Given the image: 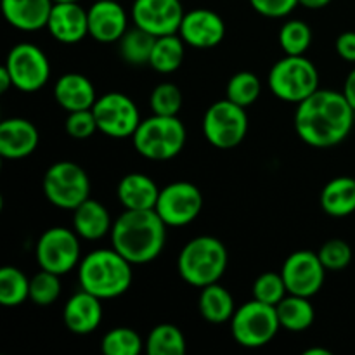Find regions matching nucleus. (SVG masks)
Returning <instances> with one entry per match:
<instances>
[{
  "mask_svg": "<svg viewBox=\"0 0 355 355\" xmlns=\"http://www.w3.org/2000/svg\"><path fill=\"white\" fill-rule=\"evenodd\" d=\"M7 71L10 73L14 89L21 92H37L51 78V64L40 47L30 42L14 45L6 59Z\"/></svg>",
  "mask_w": 355,
  "mask_h": 355,
  "instance_id": "f8f14e48",
  "label": "nucleus"
},
{
  "mask_svg": "<svg viewBox=\"0 0 355 355\" xmlns=\"http://www.w3.org/2000/svg\"><path fill=\"white\" fill-rule=\"evenodd\" d=\"M54 3H68V2H80V0H52Z\"/></svg>",
  "mask_w": 355,
  "mask_h": 355,
  "instance_id": "49530a36",
  "label": "nucleus"
},
{
  "mask_svg": "<svg viewBox=\"0 0 355 355\" xmlns=\"http://www.w3.org/2000/svg\"><path fill=\"white\" fill-rule=\"evenodd\" d=\"M288 295L281 272H263L253 283V298L276 307Z\"/></svg>",
  "mask_w": 355,
  "mask_h": 355,
  "instance_id": "e433bc0d",
  "label": "nucleus"
},
{
  "mask_svg": "<svg viewBox=\"0 0 355 355\" xmlns=\"http://www.w3.org/2000/svg\"><path fill=\"white\" fill-rule=\"evenodd\" d=\"M276 311L281 328L291 333H302L309 329L315 318L314 305L311 304V300L307 297H298V295L288 293L276 305Z\"/></svg>",
  "mask_w": 355,
  "mask_h": 355,
  "instance_id": "bb28decb",
  "label": "nucleus"
},
{
  "mask_svg": "<svg viewBox=\"0 0 355 355\" xmlns=\"http://www.w3.org/2000/svg\"><path fill=\"white\" fill-rule=\"evenodd\" d=\"M10 87H14L12 78H10V73L7 71L6 66H2V68H0V92L2 94L7 92Z\"/></svg>",
  "mask_w": 355,
  "mask_h": 355,
  "instance_id": "37998d69",
  "label": "nucleus"
},
{
  "mask_svg": "<svg viewBox=\"0 0 355 355\" xmlns=\"http://www.w3.org/2000/svg\"><path fill=\"white\" fill-rule=\"evenodd\" d=\"M47 30L61 44H78L89 35V12L80 2L54 3L47 21Z\"/></svg>",
  "mask_w": 355,
  "mask_h": 355,
  "instance_id": "a211bd4d",
  "label": "nucleus"
},
{
  "mask_svg": "<svg viewBox=\"0 0 355 355\" xmlns=\"http://www.w3.org/2000/svg\"><path fill=\"white\" fill-rule=\"evenodd\" d=\"M179 35L194 49L217 47L225 37V23L210 9H194L184 14Z\"/></svg>",
  "mask_w": 355,
  "mask_h": 355,
  "instance_id": "dca6fc26",
  "label": "nucleus"
},
{
  "mask_svg": "<svg viewBox=\"0 0 355 355\" xmlns=\"http://www.w3.org/2000/svg\"><path fill=\"white\" fill-rule=\"evenodd\" d=\"M144 350L148 355H184L187 350L186 336L177 326L163 322L149 331Z\"/></svg>",
  "mask_w": 355,
  "mask_h": 355,
  "instance_id": "c85d7f7f",
  "label": "nucleus"
},
{
  "mask_svg": "<svg viewBox=\"0 0 355 355\" xmlns=\"http://www.w3.org/2000/svg\"><path fill=\"white\" fill-rule=\"evenodd\" d=\"M52 0H2V14L7 23L21 31L47 28Z\"/></svg>",
  "mask_w": 355,
  "mask_h": 355,
  "instance_id": "4be33fe9",
  "label": "nucleus"
},
{
  "mask_svg": "<svg viewBox=\"0 0 355 355\" xmlns=\"http://www.w3.org/2000/svg\"><path fill=\"white\" fill-rule=\"evenodd\" d=\"M248 132L246 107L227 97L211 104L203 116V134L217 149H232L243 142Z\"/></svg>",
  "mask_w": 355,
  "mask_h": 355,
  "instance_id": "1a4fd4ad",
  "label": "nucleus"
},
{
  "mask_svg": "<svg viewBox=\"0 0 355 355\" xmlns=\"http://www.w3.org/2000/svg\"><path fill=\"white\" fill-rule=\"evenodd\" d=\"M66 134L73 139H89L99 130L97 127L96 114H94L92 110H82V111H73V113H68V118H66Z\"/></svg>",
  "mask_w": 355,
  "mask_h": 355,
  "instance_id": "58836bf2",
  "label": "nucleus"
},
{
  "mask_svg": "<svg viewBox=\"0 0 355 355\" xmlns=\"http://www.w3.org/2000/svg\"><path fill=\"white\" fill-rule=\"evenodd\" d=\"M146 340L132 328H114L104 335L101 350L104 355H139L144 350Z\"/></svg>",
  "mask_w": 355,
  "mask_h": 355,
  "instance_id": "2f4dec72",
  "label": "nucleus"
},
{
  "mask_svg": "<svg viewBox=\"0 0 355 355\" xmlns=\"http://www.w3.org/2000/svg\"><path fill=\"white\" fill-rule=\"evenodd\" d=\"M182 92L175 83L163 82L153 89L149 106L153 114L159 116H177L182 110Z\"/></svg>",
  "mask_w": 355,
  "mask_h": 355,
  "instance_id": "f704fd0d",
  "label": "nucleus"
},
{
  "mask_svg": "<svg viewBox=\"0 0 355 355\" xmlns=\"http://www.w3.org/2000/svg\"><path fill=\"white\" fill-rule=\"evenodd\" d=\"M281 329L277 311L272 305L250 300L236 309L231 319V333L236 343L246 349H260L272 342Z\"/></svg>",
  "mask_w": 355,
  "mask_h": 355,
  "instance_id": "0eeeda50",
  "label": "nucleus"
},
{
  "mask_svg": "<svg viewBox=\"0 0 355 355\" xmlns=\"http://www.w3.org/2000/svg\"><path fill=\"white\" fill-rule=\"evenodd\" d=\"M281 276L286 284L288 293L311 298L319 293L324 284L326 267L322 266L318 253L311 250H300L291 253L284 260Z\"/></svg>",
  "mask_w": 355,
  "mask_h": 355,
  "instance_id": "4468645a",
  "label": "nucleus"
},
{
  "mask_svg": "<svg viewBox=\"0 0 355 355\" xmlns=\"http://www.w3.org/2000/svg\"><path fill=\"white\" fill-rule=\"evenodd\" d=\"M203 208V194L194 184L179 180L159 189L156 214L168 227H184L198 218Z\"/></svg>",
  "mask_w": 355,
  "mask_h": 355,
  "instance_id": "ddd939ff",
  "label": "nucleus"
},
{
  "mask_svg": "<svg viewBox=\"0 0 355 355\" xmlns=\"http://www.w3.org/2000/svg\"><path fill=\"white\" fill-rule=\"evenodd\" d=\"M227 250L220 239L214 236H198L180 250L177 270L187 284L205 288L220 281L227 269Z\"/></svg>",
  "mask_w": 355,
  "mask_h": 355,
  "instance_id": "20e7f679",
  "label": "nucleus"
},
{
  "mask_svg": "<svg viewBox=\"0 0 355 355\" xmlns=\"http://www.w3.org/2000/svg\"><path fill=\"white\" fill-rule=\"evenodd\" d=\"M355 110L343 92L318 89L297 104L295 130L312 148H333L349 137Z\"/></svg>",
  "mask_w": 355,
  "mask_h": 355,
  "instance_id": "f257e3e1",
  "label": "nucleus"
},
{
  "mask_svg": "<svg viewBox=\"0 0 355 355\" xmlns=\"http://www.w3.org/2000/svg\"><path fill=\"white\" fill-rule=\"evenodd\" d=\"M92 111L101 134L111 139L132 137L142 121L134 101L121 92H107L97 97Z\"/></svg>",
  "mask_w": 355,
  "mask_h": 355,
  "instance_id": "9b49d317",
  "label": "nucleus"
},
{
  "mask_svg": "<svg viewBox=\"0 0 355 355\" xmlns=\"http://www.w3.org/2000/svg\"><path fill=\"white\" fill-rule=\"evenodd\" d=\"M336 52L343 61L355 62V31H345L336 38Z\"/></svg>",
  "mask_w": 355,
  "mask_h": 355,
  "instance_id": "a19ab883",
  "label": "nucleus"
},
{
  "mask_svg": "<svg viewBox=\"0 0 355 355\" xmlns=\"http://www.w3.org/2000/svg\"><path fill=\"white\" fill-rule=\"evenodd\" d=\"M260 92H262V83L255 73L239 71L232 75L227 83V99L243 107L252 106L259 99Z\"/></svg>",
  "mask_w": 355,
  "mask_h": 355,
  "instance_id": "72a5a7b5",
  "label": "nucleus"
},
{
  "mask_svg": "<svg viewBox=\"0 0 355 355\" xmlns=\"http://www.w3.org/2000/svg\"><path fill=\"white\" fill-rule=\"evenodd\" d=\"M40 135L26 118H9L0 123V155L7 159H23L37 149Z\"/></svg>",
  "mask_w": 355,
  "mask_h": 355,
  "instance_id": "6ab92c4d",
  "label": "nucleus"
},
{
  "mask_svg": "<svg viewBox=\"0 0 355 355\" xmlns=\"http://www.w3.org/2000/svg\"><path fill=\"white\" fill-rule=\"evenodd\" d=\"M166 227L156 210H125L111 229V243L132 266H146L162 255Z\"/></svg>",
  "mask_w": 355,
  "mask_h": 355,
  "instance_id": "f03ea898",
  "label": "nucleus"
},
{
  "mask_svg": "<svg viewBox=\"0 0 355 355\" xmlns=\"http://www.w3.org/2000/svg\"><path fill=\"white\" fill-rule=\"evenodd\" d=\"M116 196L125 210H155L159 187L146 173L134 172L120 180Z\"/></svg>",
  "mask_w": 355,
  "mask_h": 355,
  "instance_id": "5701e85b",
  "label": "nucleus"
},
{
  "mask_svg": "<svg viewBox=\"0 0 355 355\" xmlns=\"http://www.w3.org/2000/svg\"><path fill=\"white\" fill-rule=\"evenodd\" d=\"M89 12V35L101 44H113L128 30V16L118 0H94Z\"/></svg>",
  "mask_w": 355,
  "mask_h": 355,
  "instance_id": "f3484780",
  "label": "nucleus"
},
{
  "mask_svg": "<svg viewBox=\"0 0 355 355\" xmlns=\"http://www.w3.org/2000/svg\"><path fill=\"white\" fill-rule=\"evenodd\" d=\"M113 222L107 208L92 198L73 210V231L87 241H97L111 234Z\"/></svg>",
  "mask_w": 355,
  "mask_h": 355,
  "instance_id": "b1692460",
  "label": "nucleus"
},
{
  "mask_svg": "<svg viewBox=\"0 0 355 355\" xmlns=\"http://www.w3.org/2000/svg\"><path fill=\"white\" fill-rule=\"evenodd\" d=\"M35 259L40 269L64 276L80 263V236L68 227H51L38 238Z\"/></svg>",
  "mask_w": 355,
  "mask_h": 355,
  "instance_id": "9d476101",
  "label": "nucleus"
},
{
  "mask_svg": "<svg viewBox=\"0 0 355 355\" xmlns=\"http://www.w3.org/2000/svg\"><path fill=\"white\" fill-rule=\"evenodd\" d=\"M58 274L40 269L30 279V300L38 307H49L61 295V281Z\"/></svg>",
  "mask_w": 355,
  "mask_h": 355,
  "instance_id": "c9c22d12",
  "label": "nucleus"
},
{
  "mask_svg": "<svg viewBox=\"0 0 355 355\" xmlns=\"http://www.w3.org/2000/svg\"><path fill=\"white\" fill-rule=\"evenodd\" d=\"M319 259L326 270H343L352 262V248L343 239H329L319 250Z\"/></svg>",
  "mask_w": 355,
  "mask_h": 355,
  "instance_id": "4c0bfd02",
  "label": "nucleus"
},
{
  "mask_svg": "<svg viewBox=\"0 0 355 355\" xmlns=\"http://www.w3.org/2000/svg\"><path fill=\"white\" fill-rule=\"evenodd\" d=\"M311 42L312 30L304 21L291 19L281 26L279 45L286 55H305Z\"/></svg>",
  "mask_w": 355,
  "mask_h": 355,
  "instance_id": "473e14b6",
  "label": "nucleus"
},
{
  "mask_svg": "<svg viewBox=\"0 0 355 355\" xmlns=\"http://www.w3.org/2000/svg\"><path fill=\"white\" fill-rule=\"evenodd\" d=\"M321 207L329 217H349L355 211V179L336 177L329 180L321 193Z\"/></svg>",
  "mask_w": 355,
  "mask_h": 355,
  "instance_id": "393cba45",
  "label": "nucleus"
},
{
  "mask_svg": "<svg viewBox=\"0 0 355 355\" xmlns=\"http://www.w3.org/2000/svg\"><path fill=\"white\" fill-rule=\"evenodd\" d=\"M45 198L61 210H75L90 198V179L75 162H55L44 175Z\"/></svg>",
  "mask_w": 355,
  "mask_h": 355,
  "instance_id": "6e6552de",
  "label": "nucleus"
},
{
  "mask_svg": "<svg viewBox=\"0 0 355 355\" xmlns=\"http://www.w3.org/2000/svg\"><path fill=\"white\" fill-rule=\"evenodd\" d=\"M66 328L75 335H90L99 328L103 321V304L101 298L82 290L73 295L62 311Z\"/></svg>",
  "mask_w": 355,
  "mask_h": 355,
  "instance_id": "aec40b11",
  "label": "nucleus"
},
{
  "mask_svg": "<svg viewBox=\"0 0 355 355\" xmlns=\"http://www.w3.org/2000/svg\"><path fill=\"white\" fill-rule=\"evenodd\" d=\"M156 37L142 28L135 26L127 30V33L120 38V55L123 61L132 66H144L149 64L153 47H155Z\"/></svg>",
  "mask_w": 355,
  "mask_h": 355,
  "instance_id": "c756f323",
  "label": "nucleus"
},
{
  "mask_svg": "<svg viewBox=\"0 0 355 355\" xmlns=\"http://www.w3.org/2000/svg\"><path fill=\"white\" fill-rule=\"evenodd\" d=\"M298 2H300V6L307 7V9L318 10V9H322V7L329 6L331 0H298Z\"/></svg>",
  "mask_w": 355,
  "mask_h": 355,
  "instance_id": "c03bdc74",
  "label": "nucleus"
},
{
  "mask_svg": "<svg viewBox=\"0 0 355 355\" xmlns=\"http://www.w3.org/2000/svg\"><path fill=\"white\" fill-rule=\"evenodd\" d=\"M184 52H186V42L180 38L179 33L156 37L149 66L155 71L168 75L180 68L184 61Z\"/></svg>",
  "mask_w": 355,
  "mask_h": 355,
  "instance_id": "cd10ccee",
  "label": "nucleus"
},
{
  "mask_svg": "<svg viewBox=\"0 0 355 355\" xmlns=\"http://www.w3.org/2000/svg\"><path fill=\"white\" fill-rule=\"evenodd\" d=\"M30 298V279L17 267L6 266L0 269V304L3 307H17Z\"/></svg>",
  "mask_w": 355,
  "mask_h": 355,
  "instance_id": "7c9ffc66",
  "label": "nucleus"
},
{
  "mask_svg": "<svg viewBox=\"0 0 355 355\" xmlns=\"http://www.w3.org/2000/svg\"><path fill=\"white\" fill-rule=\"evenodd\" d=\"M250 3L260 16L272 17V19L290 16L295 7L300 6L298 0H250Z\"/></svg>",
  "mask_w": 355,
  "mask_h": 355,
  "instance_id": "ea45409f",
  "label": "nucleus"
},
{
  "mask_svg": "<svg viewBox=\"0 0 355 355\" xmlns=\"http://www.w3.org/2000/svg\"><path fill=\"white\" fill-rule=\"evenodd\" d=\"M184 14L180 0H134L132 6V21L135 26L155 37L179 33Z\"/></svg>",
  "mask_w": 355,
  "mask_h": 355,
  "instance_id": "2eb2a0df",
  "label": "nucleus"
},
{
  "mask_svg": "<svg viewBox=\"0 0 355 355\" xmlns=\"http://www.w3.org/2000/svg\"><path fill=\"white\" fill-rule=\"evenodd\" d=\"M342 92H343V96L347 97V101L350 103V106L355 110V68L349 73V76H347L345 85H343Z\"/></svg>",
  "mask_w": 355,
  "mask_h": 355,
  "instance_id": "79ce46f5",
  "label": "nucleus"
},
{
  "mask_svg": "<svg viewBox=\"0 0 355 355\" xmlns=\"http://www.w3.org/2000/svg\"><path fill=\"white\" fill-rule=\"evenodd\" d=\"M234 312V298L224 286L214 283L201 288L200 314L205 321L211 324H222V322L231 321Z\"/></svg>",
  "mask_w": 355,
  "mask_h": 355,
  "instance_id": "a878e982",
  "label": "nucleus"
},
{
  "mask_svg": "<svg viewBox=\"0 0 355 355\" xmlns=\"http://www.w3.org/2000/svg\"><path fill=\"white\" fill-rule=\"evenodd\" d=\"M132 279V263L114 248L94 250L78 263V283L82 290L101 300H111L127 293Z\"/></svg>",
  "mask_w": 355,
  "mask_h": 355,
  "instance_id": "7ed1b4c3",
  "label": "nucleus"
},
{
  "mask_svg": "<svg viewBox=\"0 0 355 355\" xmlns=\"http://www.w3.org/2000/svg\"><path fill=\"white\" fill-rule=\"evenodd\" d=\"M54 99L68 113L92 110L97 101L94 83L82 73H66L59 76L54 87Z\"/></svg>",
  "mask_w": 355,
  "mask_h": 355,
  "instance_id": "412c9836",
  "label": "nucleus"
},
{
  "mask_svg": "<svg viewBox=\"0 0 355 355\" xmlns=\"http://www.w3.org/2000/svg\"><path fill=\"white\" fill-rule=\"evenodd\" d=\"M186 127L179 116H153L141 121L132 135L135 151L153 162H166L179 155L186 146Z\"/></svg>",
  "mask_w": 355,
  "mask_h": 355,
  "instance_id": "39448f33",
  "label": "nucleus"
},
{
  "mask_svg": "<svg viewBox=\"0 0 355 355\" xmlns=\"http://www.w3.org/2000/svg\"><path fill=\"white\" fill-rule=\"evenodd\" d=\"M304 355H333V352L324 347H311V349L304 350Z\"/></svg>",
  "mask_w": 355,
  "mask_h": 355,
  "instance_id": "a18cd8bd",
  "label": "nucleus"
},
{
  "mask_svg": "<svg viewBox=\"0 0 355 355\" xmlns=\"http://www.w3.org/2000/svg\"><path fill=\"white\" fill-rule=\"evenodd\" d=\"M267 85L277 99L300 104L319 89V71L305 55H284L270 68Z\"/></svg>",
  "mask_w": 355,
  "mask_h": 355,
  "instance_id": "423d86ee",
  "label": "nucleus"
}]
</instances>
